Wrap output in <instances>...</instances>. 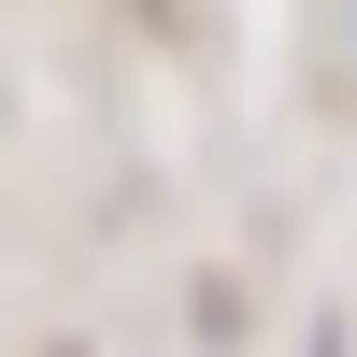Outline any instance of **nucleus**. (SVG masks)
I'll use <instances>...</instances> for the list:
<instances>
[]
</instances>
